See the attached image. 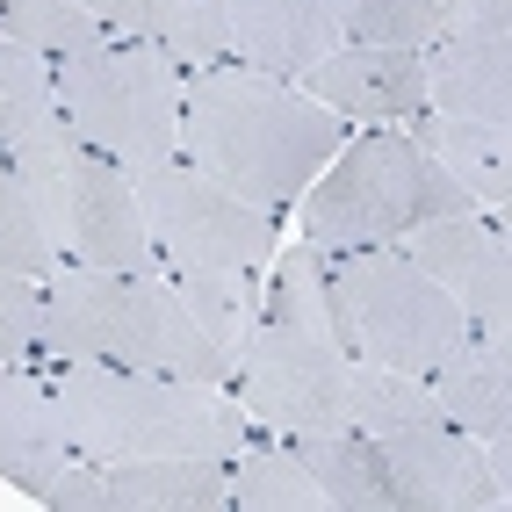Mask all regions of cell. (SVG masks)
Wrapping results in <instances>:
<instances>
[{
  "label": "cell",
  "mask_w": 512,
  "mask_h": 512,
  "mask_svg": "<svg viewBox=\"0 0 512 512\" xmlns=\"http://www.w3.org/2000/svg\"><path fill=\"white\" fill-rule=\"evenodd\" d=\"M0 44H22L37 58H80L94 44H109V29H101L87 8L73 0H0Z\"/></svg>",
  "instance_id": "cell-22"
},
{
  "label": "cell",
  "mask_w": 512,
  "mask_h": 512,
  "mask_svg": "<svg viewBox=\"0 0 512 512\" xmlns=\"http://www.w3.org/2000/svg\"><path fill=\"white\" fill-rule=\"evenodd\" d=\"M347 116H332L296 80L253 73L238 58L188 65L181 87V159L210 174L238 202L289 217V202L325 174V159L347 145Z\"/></svg>",
  "instance_id": "cell-1"
},
{
  "label": "cell",
  "mask_w": 512,
  "mask_h": 512,
  "mask_svg": "<svg viewBox=\"0 0 512 512\" xmlns=\"http://www.w3.org/2000/svg\"><path fill=\"white\" fill-rule=\"evenodd\" d=\"M44 383L80 462H231L253 433L224 383L116 361H51Z\"/></svg>",
  "instance_id": "cell-3"
},
{
  "label": "cell",
  "mask_w": 512,
  "mask_h": 512,
  "mask_svg": "<svg viewBox=\"0 0 512 512\" xmlns=\"http://www.w3.org/2000/svg\"><path fill=\"white\" fill-rule=\"evenodd\" d=\"M311 101H325L332 116H347L354 130L361 123H412L426 116V58L404 51V44H339L332 58H318L311 73L296 80Z\"/></svg>",
  "instance_id": "cell-12"
},
{
  "label": "cell",
  "mask_w": 512,
  "mask_h": 512,
  "mask_svg": "<svg viewBox=\"0 0 512 512\" xmlns=\"http://www.w3.org/2000/svg\"><path fill=\"white\" fill-rule=\"evenodd\" d=\"M87 8L109 37H145L166 44L188 65H217L224 58V29H217V0H73Z\"/></svg>",
  "instance_id": "cell-19"
},
{
  "label": "cell",
  "mask_w": 512,
  "mask_h": 512,
  "mask_svg": "<svg viewBox=\"0 0 512 512\" xmlns=\"http://www.w3.org/2000/svg\"><path fill=\"white\" fill-rule=\"evenodd\" d=\"M267 267L275 275L260 282L253 325L238 339V361H231L224 390L267 433H332V426H347L354 354L339 339L332 296H325V253L311 238H296Z\"/></svg>",
  "instance_id": "cell-2"
},
{
  "label": "cell",
  "mask_w": 512,
  "mask_h": 512,
  "mask_svg": "<svg viewBox=\"0 0 512 512\" xmlns=\"http://www.w3.org/2000/svg\"><path fill=\"white\" fill-rule=\"evenodd\" d=\"M51 289V361H116L159 368L188 383H231V354L195 325L174 275H109V267H58Z\"/></svg>",
  "instance_id": "cell-4"
},
{
  "label": "cell",
  "mask_w": 512,
  "mask_h": 512,
  "mask_svg": "<svg viewBox=\"0 0 512 512\" xmlns=\"http://www.w3.org/2000/svg\"><path fill=\"white\" fill-rule=\"evenodd\" d=\"M419 58H426V101L440 116L512 130V15L462 22L448 37H433Z\"/></svg>",
  "instance_id": "cell-13"
},
{
  "label": "cell",
  "mask_w": 512,
  "mask_h": 512,
  "mask_svg": "<svg viewBox=\"0 0 512 512\" xmlns=\"http://www.w3.org/2000/svg\"><path fill=\"white\" fill-rule=\"evenodd\" d=\"M0 368H51V289L0 267Z\"/></svg>",
  "instance_id": "cell-23"
},
{
  "label": "cell",
  "mask_w": 512,
  "mask_h": 512,
  "mask_svg": "<svg viewBox=\"0 0 512 512\" xmlns=\"http://www.w3.org/2000/svg\"><path fill=\"white\" fill-rule=\"evenodd\" d=\"M65 462L80 455L65 440V412L44 383V368H0V476L22 498H37Z\"/></svg>",
  "instance_id": "cell-15"
},
{
  "label": "cell",
  "mask_w": 512,
  "mask_h": 512,
  "mask_svg": "<svg viewBox=\"0 0 512 512\" xmlns=\"http://www.w3.org/2000/svg\"><path fill=\"white\" fill-rule=\"evenodd\" d=\"M37 123H51V58L0 44V152H15Z\"/></svg>",
  "instance_id": "cell-24"
},
{
  "label": "cell",
  "mask_w": 512,
  "mask_h": 512,
  "mask_svg": "<svg viewBox=\"0 0 512 512\" xmlns=\"http://www.w3.org/2000/svg\"><path fill=\"white\" fill-rule=\"evenodd\" d=\"M0 267H8V275H37V282L58 275V253H51L37 210H29V188H22L8 152H0Z\"/></svg>",
  "instance_id": "cell-25"
},
{
  "label": "cell",
  "mask_w": 512,
  "mask_h": 512,
  "mask_svg": "<svg viewBox=\"0 0 512 512\" xmlns=\"http://www.w3.org/2000/svg\"><path fill=\"white\" fill-rule=\"evenodd\" d=\"M282 448L311 469V484L325 491L332 512H397L390 469H383L375 433H354V426H332V433H282Z\"/></svg>",
  "instance_id": "cell-18"
},
{
  "label": "cell",
  "mask_w": 512,
  "mask_h": 512,
  "mask_svg": "<svg viewBox=\"0 0 512 512\" xmlns=\"http://www.w3.org/2000/svg\"><path fill=\"white\" fill-rule=\"evenodd\" d=\"M224 512H332V505L311 484V469L282 448V433L253 426L246 448L224 462Z\"/></svg>",
  "instance_id": "cell-20"
},
{
  "label": "cell",
  "mask_w": 512,
  "mask_h": 512,
  "mask_svg": "<svg viewBox=\"0 0 512 512\" xmlns=\"http://www.w3.org/2000/svg\"><path fill=\"white\" fill-rule=\"evenodd\" d=\"M426 419H448L426 375L354 361V383H347V426L354 433H397V426H426Z\"/></svg>",
  "instance_id": "cell-21"
},
{
  "label": "cell",
  "mask_w": 512,
  "mask_h": 512,
  "mask_svg": "<svg viewBox=\"0 0 512 512\" xmlns=\"http://www.w3.org/2000/svg\"><path fill=\"white\" fill-rule=\"evenodd\" d=\"M462 210H476V202L419 152L412 130L361 123L325 159V174L296 195V231L325 253H347V246H397L404 231Z\"/></svg>",
  "instance_id": "cell-6"
},
{
  "label": "cell",
  "mask_w": 512,
  "mask_h": 512,
  "mask_svg": "<svg viewBox=\"0 0 512 512\" xmlns=\"http://www.w3.org/2000/svg\"><path fill=\"white\" fill-rule=\"evenodd\" d=\"M181 87H188V58L145 37H109L51 65L58 123L123 166H152L181 152Z\"/></svg>",
  "instance_id": "cell-7"
},
{
  "label": "cell",
  "mask_w": 512,
  "mask_h": 512,
  "mask_svg": "<svg viewBox=\"0 0 512 512\" xmlns=\"http://www.w3.org/2000/svg\"><path fill=\"white\" fill-rule=\"evenodd\" d=\"M325 296H332V318H339L347 354L404 368V375H433L476 332L462 303L440 289L419 260H404V246L325 253Z\"/></svg>",
  "instance_id": "cell-8"
},
{
  "label": "cell",
  "mask_w": 512,
  "mask_h": 512,
  "mask_svg": "<svg viewBox=\"0 0 512 512\" xmlns=\"http://www.w3.org/2000/svg\"><path fill=\"white\" fill-rule=\"evenodd\" d=\"M217 29H224V58L275 80H303L318 58L347 44L325 0H217Z\"/></svg>",
  "instance_id": "cell-14"
},
{
  "label": "cell",
  "mask_w": 512,
  "mask_h": 512,
  "mask_svg": "<svg viewBox=\"0 0 512 512\" xmlns=\"http://www.w3.org/2000/svg\"><path fill=\"white\" fill-rule=\"evenodd\" d=\"M397 246H404V260H419L426 275L462 303L476 332H512V246H505V217H491V210L433 217L419 231H404Z\"/></svg>",
  "instance_id": "cell-11"
},
{
  "label": "cell",
  "mask_w": 512,
  "mask_h": 512,
  "mask_svg": "<svg viewBox=\"0 0 512 512\" xmlns=\"http://www.w3.org/2000/svg\"><path fill=\"white\" fill-rule=\"evenodd\" d=\"M375 448H383L397 512H505L512 505V484L484 462V440L448 419L375 433Z\"/></svg>",
  "instance_id": "cell-10"
},
{
  "label": "cell",
  "mask_w": 512,
  "mask_h": 512,
  "mask_svg": "<svg viewBox=\"0 0 512 512\" xmlns=\"http://www.w3.org/2000/svg\"><path fill=\"white\" fill-rule=\"evenodd\" d=\"M15 174L29 188V210H37L44 238L58 267H109V275H159V246L145 231V202H138V181L130 166L80 145L73 130L58 123H37L29 138L8 152Z\"/></svg>",
  "instance_id": "cell-5"
},
{
  "label": "cell",
  "mask_w": 512,
  "mask_h": 512,
  "mask_svg": "<svg viewBox=\"0 0 512 512\" xmlns=\"http://www.w3.org/2000/svg\"><path fill=\"white\" fill-rule=\"evenodd\" d=\"M426 383L448 412V426L476 440H512V332H469Z\"/></svg>",
  "instance_id": "cell-16"
},
{
  "label": "cell",
  "mask_w": 512,
  "mask_h": 512,
  "mask_svg": "<svg viewBox=\"0 0 512 512\" xmlns=\"http://www.w3.org/2000/svg\"><path fill=\"white\" fill-rule=\"evenodd\" d=\"M404 130H412L419 152L476 202V210H491V217L512 210V130H498V123H469V116H440V109L412 116Z\"/></svg>",
  "instance_id": "cell-17"
},
{
  "label": "cell",
  "mask_w": 512,
  "mask_h": 512,
  "mask_svg": "<svg viewBox=\"0 0 512 512\" xmlns=\"http://www.w3.org/2000/svg\"><path fill=\"white\" fill-rule=\"evenodd\" d=\"M145 202V231L166 267H217V275H260L282 253V217L260 202H238L231 188H217L210 174L174 152L152 166H130Z\"/></svg>",
  "instance_id": "cell-9"
}]
</instances>
